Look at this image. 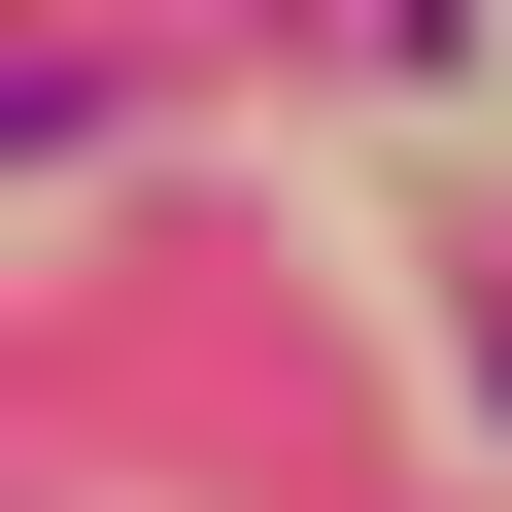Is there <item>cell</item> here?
<instances>
[{
	"instance_id": "6da1fadb",
	"label": "cell",
	"mask_w": 512,
	"mask_h": 512,
	"mask_svg": "<svg viewBox=\"0 0 512 512\" xmlns=\"http://www.w3.org/2000/svg\"><path fill=\"white\" fill-rule=\"evenodd\" d=\"M35 137H69V69H0V171H35Z\"/></svg>"
}]
</instances>
